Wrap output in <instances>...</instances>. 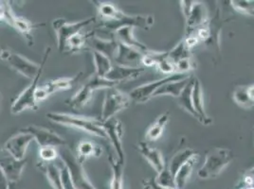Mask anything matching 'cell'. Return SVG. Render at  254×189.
Wrapping results in <instances>:
<instances>
[{"instance_id": "cell-1", "label": "cell", "mask_w": 254, "mask_h": 189, "mask_svg": "<svg viewBox=\"0 0 254 189\" xmlns=\"http://www.w3.org/2000/svg\"><path fill=\"white\" fill-rule=\"evenodd\" d=\"M92 3L97 8L101 18L100 27L107 32L114 33L124 27H138L144 31H149L154 25V17L152 15L127 14L110 2L92 1Z\"/></svg>"}, {"instance_id": "cell-2", "label": "cell", "mask_w": 254, "mask_h": 189, "mask_svg": "<svg viewBox=\"0 0 254 189\" xmlns=\"http://www.w3.org/2000/svg\"><path fill=\"white\" fill-rule=\"evenodd\" d=\"M46 116L54 123L75 128L91 136L107 139L106 132L103 128V122L100 119L90 118L87 116H75L66 113H49Z\"/></svg>"}, {"instance_id": "cell-3", "label": "cell", "mask_w": 254, "mask_h": 189, "mask_svg": "<svg viewBox=\"0 0 254 189\" xmlns=\"http://www.w3.org/2000/svg\"><path fill=\"white\" fill-rule=\"evenodd\" d=\"M52 52V47H48L43 55L41 63H33L22 56L18 53L13 52L11 50L4 49L1 51V60L7 62L12 69H14L17 73L21 74L25 78L32 81L42 69L43 65L48 62L50 54Z\"/></svg>"}, {"instance_id": "cell-4", "label": "cell", "mask_w": 254, "mask_h": 189, "mask_svg": "<svg viewBox=\"0 0 254 189\" xmlns=\"http://www.w3.org/2000/svg\"><path fill=\"white\" fill-rule=\"evenodd\" d=\"M233 159L231 149L214 147L207 153L205 162L197 172V176L202 180L217 178L223 170L232 163Z\"/></svg>"}, {"instance_id": "cell-5", "label": "cell", "mask_w": 254, "mask_h": 189, "mask_svg": "<svg viewBox=\"0 0 254 189\" xmlns=\"http://www.w3.org/2000/svg\"><path fill=\"white\" fill-rule=\"evenodd\" d=\"M117 83L108 81L105 78H100L97 75H93L85 83L76 94L65 100V104L74 110H81L87 105V103L92 98L94 92L100 89H108L111 87H116Z\"/></svg>"}, {"instance_id": "cell-6", "label": "cell", "mask_w": 254, "mask_h": 189, "mask_svg": "<svg viewBox=\"0 0 254 189\" xmlns=\"http://www.w3.org/2000/svg\"><path fill=\"white\" fill-rule=\"evenodd\" d=\"M1 21L7 23L11 28L19 32L25 38L26 42L29 46L34 45V39L32 36V32L37 29L38 27L45 26V24H33L32 22L17 16L11 9L9 1H1Z\"/></svg>"}, {"instance_id": "cell-7", "label": "cell", "mask_w": 254, "mask_h": 189, "mask_svg": "<svg viewBox=\"0 0 254 189\" xmlns=\"http://www.w3.org/2000/svg\"><path fill=\"white\" fill-rule=\"evenodd\" d=\"M59 153L61 161L69 170L75 189H96L87 177L84 164L79 161V159L68 147L66 146L61 147Z\"/></svg>"}, {"instance_id": "cell-8", "label": "cell", "mask_w": 254, "mask_h": 189, "mask_svg": "<svg viewBox=\"0 0 254 189\" xmlns=\"http://www.w3.org/2000/svg\"><path fill=\"white\" fill-rule=\"evenodd\" d=\"M181 11L186 23L187 36L193 35L200 27L209 22L206 6L197 1H180Z\"/></svg>"}, {"instance_id": "cell-9", "label": "cell", "mask_w": 254, "mask_h": 189, "mask_svg": "<svg viewBox=\"0 0 254 189\" xmlns=\"http://www.w3.org/2000/svg\"><path fill=\"white\" fill-rule=\"evenodd\" d=\"M131 100L132 99L129 94L122 92L116 87L106 89L100 120L102 122H106L113 118L118 113L127 109L131 104Z\"/></svg>"}, {"instance_id": "cell-10", "label": "cell", "mask_w": 254, "mask_h": 189, "mask_svg": "<svg viewBox=\"0 0 254 189\" xmlns=\"http://www.w3.org/2000/svg\"><path fill=\"white\" fill-rule=\"evenodd\" d=\"M96 21V17H89L82 21L68 23L66 19L57 18L53 21V28L57 36L58 49L63 53L65 43L67 42L72 36L82 32L85 27Z\"/></svg>"}, {"instance_id": "cell-11", "label": "cell", "mask_w": 254, "mask_h": 189, "mask_svg": "<svg viewBox=\"0 0 254 189\" xmlns=\"http://www.w3.org/2000/svg\"><path fill=\"white\" fill-rule=\"evenodd\" d=\"M190 74H174L171 76H167L163 79H160L158 81L148 83V84H142L140 86H138L137 88L133 89L130 92V97L133 101L138 102V103H143V102H147L152 97H154L155 93L159 90V88L170 82H174V81H181V80H185L190 78Z\"/></svg>"}, {"instance_id": "cell-12", "label": "cell", "mask_w": 254, "mask_h": 189, "mask_svg": "<svg viewBox=\"0 0 254 189\" xmlns=\"http://www.w3.org/2000/svg\"><path fill=\"white\" fill-rule=\"evenodd\" d=\"M45 66H46V64L43 65L42 69L40 70L39 74L32 80L30 85L12 102L11 106V113L12 115H19L25 110H28V109H32V110L38 109V101L36 99V93L39 88L38 84H39L40 78L42 76Z\"/></svg>"}, {"instance_id": "cell-13", "label": "cell", "mask_w": 254, "mask_h": 189, "mask_svg": "<svg viewBox=\"0 0 254 189\" xmlns=\"http://www.w3.org/2000/svg\"><path fill=\"white\" fill-rule=\"evenodd\" d=\"M20 131L32 135L40 147H65L67 145L66 141L64 139L63 137H60L55 132L47 128L30 125L26 128H23Z\"/></svg>"}, {"instance_id": "cell-14", "label": "cell", "mask_w": 254, "mask_h": 189, "mask_svg": "<svg viewBox=\"0 0 254 189\" xmlns=\"http://www.w3.org/2000/svg\"><path fill=\"white\" fill-rule=\"evenodd\" d=\"M27 160H16L8 152L2 149L0 159L1 174L10 183L17 184L21 178L24 168L26 167Z\"/></svg>"}, {"instance_id": "cell-15", "label": "cell", "mask_w": 254, "mask_h": 189, "mask_svg": "<svg viewBox=\"0 0 254 189\" xmlns=\"http://www.w3.org/2000/svg\"><path fill=\"white\" fill-rule=\"evenodd\" d=\"M103 128L106 132L107 139L110 141L112 147L115 149L117 157L122 163H125L126 155L122 142V138L124 136V126L122 121L116 117H113L106 122H103Z\"/></svg>"}, {"instance_id": "cell-16", "label": "cell", "mask_w": 254, "mask_h": 189, "mask_svg": "<svg viewBox=\"0 0 254 189\" xmlns=\"http://www.w3.org/2000/svg\"><path fill=\"white\" fill-rule=\"evenodd\" d=\"M82 76H83V72H80V73L75 75L74 77L57 79L53 82H50L48 84L40 86L36 93L37 101L38 102L43 101L54 93L72 89L74 87L75 84L79 82V80L81 79Z\"/></svg>"}, {"instance_id": "cell-17", "label": "cell", "mask_w": 254, "mask_h": 189, "mask_svg": "<svg viewBox=\"0 0 254 189\" xmlns=\"http://www.w3.org/2000/svg\"><path fill=\"white\" fill-rule=\"evenodd\" d=\"M33 140L34 138L32 135L20 131L6 141L3 150L16 160H24L28 147Z\"/></svg>"}, {"instance_id": "cell-18", "label": "cell", "mask_w": 254, "mask_h": 189, "mask_svg": "<svg viewBox=\"0 0 254 189\" xmlns=\"http://www.w3.org/2000/svg\"><path fill=\"white\" fill-rule=\"evenodd\" d=\"M86 47L89 48L91 51L102 53L112 61H114L119 48V42L114 37L109 40L103 39L95 34V32H90L87 37Z\"/></svg>"}, {"instance_id": "cell-19", "label": "cell", "mask_w": 254, "mask_h": 189, "mask_svg": "<svg viewBox=\"0 0 254 189\" xmlns=\"http://www.w3.org/2000/svg\"><path fill=\"white\" fill-rule=\"evenodd\" d=\"M144 54L145 53L141 52L134 47L119 43V48L114 62L119 65L138 67V64H142Z\"/></svg>"}, {"instance_id": "cell-20", "label": "cell", "mask_w": 254, "mask_h": 189, "mask_svg": "<svg viewBox=\"0 0 254 189\" xmlns=\"http://www.w3.org/2000/svg\"><path fill=\"white\" fill-rule=\"evenodd\" d=\"M137 150L148 162L149 165L157 171L158 175L163 172L166 168V163L164 162L162 153L158 148L150 147L147 142L140 141L137 144Z\"/></svg>"}, {"instance_id": "cell-21", "label": "cell", "mask_w": 254, "mask_h": 189, "mask_svg": "<svg viewBox=\"0 0 254 189\" xmlns=\"http://www.w3.org/2000/svg\"><path fill=\"white\" fill-rule=\"evenodd\" d=\"M145 71L143 67H130L114 64L110 72L107 74L106 79L119 84L122 82L134 81Z\"/></svg>"}, {"instance_id": "cell-22", "label": "cell", "mask_w": 254, "mask_h": 189, "mask_svg": "<svg viewBox=\"0 0 254 189\" xmlns=\"http://www.w3.org/2000/svg\"><path fill=\"white\" fill-rule=\"evenodd\" d=\"M191 100H192V105L195 112L200 117V123L205 126L211 125L212 122V118L209 117L206 114L205 107H204V100H203L201 84L197 79H194V84H193L192 93H191Z\"/></svg>"}, {"instance_id": "cell-23", "label": "cell", "mask_w": 254, "mask_h": 189, "mask_svg": "<svg viewBox=\"0 0 254 189\" xmlns=\"http://www.w3.org/2000/svg\"><path fill=\"white\" fill-rule=\"evenodd\" d=\"M134 29L135 28H133V27H124L114 32L113 37L119 43H122L124 45H127L128 47H134L136 49L140 50L141 52H147L149 50L148 47L145 45L138 42V40L135 38V36L133 34Z\"/></svg>"}, {"instance_id": "cell-24", "label": "cell", "mask_w": 254, "mask_h": 189, "mask_svg": "<svg viewBox=\"0 0 254 189\" xmlns=\"http://www.w3.org/2000/svg\"><path fill=\"white\" fill-rule=\"evenodd\" d=\"M62 161L61 165L55 163H42L39 165V168L45 173L48 181L50 182L53 189H64L62 182Z\"/></svg>"}, {"instance_id": "cell-25", "label": "cell", "mask_w": 254, "mask_h": 189, "mask_svg": "<svg viewBox=\"0 0 254 189\" xmlns=\"http://www.w3.org/2000/svg\"><path fill=\"white\" fill-rule=\"evenodd\" d=\"M108 161L112 169L110 189H124L125 163H122L118 157H115L112 153L109 154Z\"/></svg>"}, {"instance_id": "cell-26", "label": "cell", "mask_w": 254, "mask_h": 189, "mask_svg": "<svg viewBox=\"0 0 254 189\" xmlns=\"http://www.w3.org/2000/svg\"><path fill=\"white\" fill-rule=\"evenodd\" d=\"M103 153L102 147L91 141L82 140L77 146V158L81 163H85L89 158L100 157Z\"/></svg>"}, {"instance_id": "cell-27", "label": "cell", "mask_w": 254, "mask_h": 189, "mask_svg": "<svg viewBox=\"0 0 254 189\" xmlns=\"http://www.w3.org/2000/svg\"><path fill=\"white\" fill-rule=\"evenodd\" d=\"M198 153L192 149V148H183L180 151H178L173 157L171 158L169 164L167 165V167L169 168V171L172 174V176L175 179V176L177 175V173L179 172L181 167L191 157H193L194 155H197Z\"/></svg>"}, {"instance_id": "cell-28", "label": "cell", "mask_w": 254, "mask_h": 189, "mask_svg": "<svg viewBox=\"0 0 254 189\" xmlns=\"http://www.w3.org/2000/svg\"><path fill=\"white\" fill-rule=\"evenodd\" d=\"M170 113L165 112L158 116V118L150 125L145 134V139L149 142L157 141L162 136L164 129L169 121Z\"/></svg>"}, {"instance_id": "cell-29", "label": "cell", "mask_w": 254, "mask_h": 189, "mask_svg": "<svg viewBox=\"0 0 254 189\" xmlns=\"http://www.w3.org/2000/svg\"><path fill=\"white\" fill-rule=\"evenodd\" d=\"M194 84V78L191 77L190 82L188 85L185 87V89L182 91V93L180 96L177 98L179 105L187 113H189L190 116L194 118H196L200 122V117L195 112L193 105H192V100H191V93H192V87Z\"/></svg>"}, {"instance_id": "cell-30", "label": "cell", "mask_w": 254, "mask_h": 189, "mask_svg": "<svg viewBox=\"0 0 254 189\" xmlns=\"http://www.w3.org/2000/svg\"><path fill=\"white\" fill-rule=\"evenodd\" d=\"M191 77L192 76H190V78L185 79V80L174 81V82H170V83L162 85L155 93L154 97L160 96V95H171V96L178 98L182 93V91L185 89V87L189 84Z\"/></svg>"}, {"instance_id": "cell-31", "label": "cell", "mask_w": 254, "mask_h": 189, "mask_svg": "<svg viewBox=\"0 0 254 189\" xmlns=\"http://www.w3.org/2000/svg\"><path fill=\"white\" fill-rule=\"evenodd\" d=\"M197 159H198V154L194 155L193 157L189 159L179 170V172L175 176V184H176V188L177 189H185L187 183L190 180L192 169H193L196 162H197Z\"/></svg>"}, {"instance_id": "cell-32", "label": "cell", "mask_w": 254, "mask_h": 189, "mask_svg": "<svg viewBox=\"0 0 254 189\" xmlns=\"http://www.w3.org/2000/svg\"><path fill=\"white\" fill-rule=\"evenodd\" d=\"M91 53L93 56V62L95 64L96 75L100 78L106 79L107 74L110 72L114 65L112 63V60L102 53L97 51H91Z\"/></svg>"}, {"instance_id": "cell-33", "label": "cell", "mask_w": 254, "mask_h": 189, "mask_svg": "<svg viewBox=\"0 0 254 189\" xmlns=\"http://www.w3.org/2000/svg\"><path fill=\"white\" fill-rule=\"evenodd\" d=\"M89 32L87 33H78L72 36L67 42L65 43L63 53L64 54H74L80 52L86 47V41Z\"/></svg>"}, {"instance_id": "cell-34", "label": "cell", "mask_w": 254, "mask_h": 189, "mask_svg": "<svg viewBox=\"0 0 254 189\" xmlns=\"http://www.w3.org/2000/svg\"><path fill=\"white\" fill-rule=\"evenodd\" d=\"M233 98L236 104L245 109H252L254 107V102L250 98L248 94V87L238 86L233 93Z\"/></svg>"}, {"instance_id": "cell-35", "label": "cell", "mask_w": 254, "mask_h": 189, "mask_svg": "<svg viewBox=\"0 0 254 189\" xmlns=\"http://www.w3.org/2000/svg\"><path fill=\"white\" fill-rule=\"evenodd\" d=\"M168 57L174 63H178L180 60L185 58H190V50L186 47L184 39L180 41L172 50L168 51Z\"/></svg>"}, {"instance_id": "cell-36", "label": "cell", "mask_w": 254, "mask_h": 189, "mask_svg": "<svg viewBox=\"0 0 254 189\" xmlns=\"http://www.w3.org/2000/svg\"><path fill=\"white\" fill-rule=\"evenodd\" d=\"M38 155L42 163H54L57 158L60 157L59 150L55 147H41L38 150Z\"/></svg>"}, {"instance_id": "cell-37", "label": "cell", "mask_w": 254, "mask_h": 189, "mask_svg": "<svg viewBox=\"0 0 254 189\" xmlns=\"http://www.w3.org/2000/svg\"><path fill=\"white\" fill-rule=\"evenodd\" d=\"M156 67L159 69L161 73L166 74V75H168V76L174 75V74H178L177 73V65H176V63H174L171 59H169L168 52H167L166 57H164V58L157 64Z\"/></svg>"}, {"instance_id": "cell-38", "label": "cell", "mask_w": 254, "mask_h": 189, "mask_svg": "<svg viewBox=\"0 0 254 189\" xmlns=\"http://www.w3.org/2000/svg\"><path fill=\"white\" fill-rule=\"evenodd\" d=\"M156 180H157L158 184H159L162 187L169 188V189H177L176 188V184H175V179L172 176L167 165H166L165 169L163 170V172H161L160 174H159Z\"/></svg>"}, {"instance_id": "cell-39", "label": "cell", "mask_w": 254, "mask_h": 189, "mask_svg": "<svg viewBox=\"0 0 254 189\" xmlns=\"http://www.w3.org/2000/svg\"><path fill=\"white\" fill-rule=\"evenodd\" d=\"M232 6L236 11L253 15L254 17V1H232Z\"/></svg>"}, {"instance_id": "cell-40", "label": "cell", "mask_w": 254, "mask_h": 189, "mask_svg": "<svg viewBox=\"0 0 254 189\" xmlns=\"http://www.w3.org/2000/svg\"><path fill=\"white\" fill-rule=\"evenodd\" d=\"M176 65H177V73L190 74V72L195 68V63L192 62L191 57L180 60L176 63Z\"/></svg>"}, {"instance_id": "cell-41", "label": "cell", "mask_w": 254, "mask_h": 189, "mask_svg": "<svg viewBox=\"0 0 254 189\" xmlns=\"http://www.w3.org/2000/svg\"><path fill=\"white\" fill-rule=\"evenodd\" d=\"M62 182H63L64 189H75L72 179L70 177V173L67 167L62 162Z\"/></svg>"}, {"instance_id": "cell-42", "label": "cell", "mask_w": 254, "mask_h": 189, "mask_svg": "<svg viewBox=\"0 0 254 189\" xmlns=\"http://www.w3.org/2000/svg\"><path fill=\"white\" fill-rule=\"evenodd\" d=\"M142 188H143V189H169V188H165V187L160 186L159 184H158L156 178L143 180L142 181Z\"/></svg>"}, {"instance_id": "cell-43", "label": "cell", "mask_w": 254, "mask_h": 189, "mask_svg": "<svg viewBox=\"0 0 254 189\" xmlns=\"http://www.w3.org/2000/svg\"><path fill=\"white\" fill-rule=\"evenodd\" d=\"M244 183L249 187H254V168L250 169L246 175L244 176Z\"/></svg>"}, {"instance_id": "cell-44", "label": "cell", "mask_w": 254, "mask_h": 189, "mask_svg": "<svg viewBox=\"0 0 254 189\" xmlns=\"http://www.w3.org/2000/svg\"><path fill=\"white\" fill-rule=\"evenodd\" d=\"M184 42L186 44V47L190 50L191 48H193L199 43V40L197 39L196 36L190 35V36H186V38L184 39Z\"/></svg>"}, {"instance_id": "cell-45", "label": "cell", "mask_w": 254, "mask_h": 189, "mask_svg": "<svg viewBox=\"0 0 254 189\" xmlns=\"http://www.w3.org/2000/svg\"><path fill=\"white\" fill-rule=\"evenodd\" d=\"M248 94L250 98L254 102V85H251L248 87Z\"/></svg>"}, {"instance_id": "cell-46", "label": "cell", "mask_w": 254, "mask_h": 189, "mask_svg": "<svg viewBox=\"0 0 254 189\" xmlns=\"http://www.w3.org/2000/svg\"><path fill=\"white\" fill-rule=\"evenodd\" d=\"M10 189H19V188L17 187V184L10 183Z\"/></svg>"}, {"instance_id": "cell-47", "label": "cell", "mask_w": 254, "mask_h": 189, "mask_svg": "<svg viewBox=\"0 0 254 189\" xmlns=\"http://www.w3.org/2000/svg\"><path fill=\"white\" fill-rule=\"evenodd\" d=\"M254 189V187H249V188H246V189Z\"/></svg>"}]
</instances>
